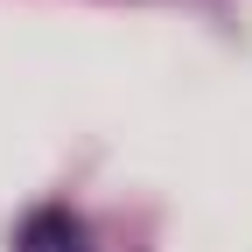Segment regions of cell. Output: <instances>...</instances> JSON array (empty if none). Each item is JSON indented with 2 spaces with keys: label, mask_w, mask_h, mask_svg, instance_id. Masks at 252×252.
I'll return each instance as SVG.
<instances>
[{
  "label": "cell",
  "mask_w": 252,
  "mask_h": 252,
  "mask_svg": "<svg viewBox=\"0 0 252 252\" xmlns=\"http://www.w3.org/2000/svg\"><path fill=\"white\" fill-rule=\"evenodd\" d=\"M21 245H28V252H77V224L56 217V210H42V217H28Z\"/></svg>",
  "instance_id": "1"
}]
</instances>
